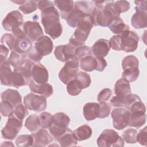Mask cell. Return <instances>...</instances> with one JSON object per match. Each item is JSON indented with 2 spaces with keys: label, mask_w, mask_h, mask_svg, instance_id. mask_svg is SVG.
<instances>
[{
  "label": "cell",
  "mask_w": 147,
  "mask_h": 147,
  "mask_svg": "<svg viewBox=\"0 0 147 147\" xmlns=\"http://www.w3.org/2000/svg\"><path fill=\"white\" fill-rule=\"evenodd\" d=\"M41 23L44 30L52 39L60 37L63 32L60 22V14L54 5L41 11Z\"/></svg>",
  "instance_id": "1"
},
{
  "label": "cell",
  "mask_w": 147,
  "mask_h": 147,
  "mask_svg": "<svg viewBox=\"0 0 147 147\" xmlns=\"http://www.w3.org/2000/svg\"><path fill=\"white\" fill-rule=\"evenodd\" d=\"M113 1H107L102 9L95 7L90 14L94 26H109L112 20L117 16H119L113 8Z\"/></svg>",
  "instance_id": "2"
},
{
  "label": "cell",
  "mask_w": 147,
  "mask_h": 147,
  "mask_svg": "<svg viewBox=\"0 0 147 147\" xmlns=\"http://www.w3.org/2000/svg\"><path fill=\"white\" fill-rule=\"evenodd\" d=\"M93 26L91 17L88 14L84 21L76 27L73 35L69 39V43L76 48L84 45Z\"/></svg>",
  "instance_id": "3"
},
{
  "label": "cell",
  "mask_w": 147,
  "mask_h": 147,
  "mask_svg": "<svg viewBox=\"0 0 147 147\" xmlns=\"http://www.w3.org/2000/svg\"><path fill=\"white\" fill-rule=\"evenodd\" d=\"M52 119L53 123L49 127V131L57 140L67 131L70 122V118L64 113L59 112L52 115Z\"/></svg>",
  "instance_id": "4"
},
{
  "label": "cell",
  "mask_w": 147,
  "mask_h": 147,
  "mask_svg": "<svg viewBox=\"0 0 147 147\" xmlns=\"http://www.w3.org/2000/svg\"><path fill=\"white\" fill-rule=\"evenodd\" d=\"M97 145L99 147H122L125 144L118 132L113 129H106L98 138Z\"/></svg>",
  "instance_id": "5"
},
{
  "label": "cell",
  "mask_w": 147,
  "mask_h": 147,
  "mask_svg": "<svg viewBox=\"0 0 147 147\" xmlns=\"http://www.w3.org/2000/svg\"><path fill=\"white\" fill-rule=\"evenodd\" d=\"M79 66V59L74 56L65 62V65L60 71L59 78L65 84H67L70 81L74 79L78 72Z\"/></svg>",
  "instance_id": "6"
},
{
  "label": "cell",
  "mask_w": 147,
  "mask_h": 147,
  "mask_svg": "<svg viewBox=\"0 0 147 147\" xmlns=\"http://www.w3.org/2000/svg\"><path fill=\"white\" fill-rule=\"evenodd\" d=\"M23 120L16 117L13 114L9 117L5 127L1 130L2 137L4 139L13 140L16 137L22 126Z\"/></svg>",
  "instance_id": "7"
},
{
  "label": "cell",
  "mask_w": 147,
  "mask_h": 147,
  "mask_svg": "<svg viewBox=\"0 0 147 147\" xmlns=\"http://www.w3.org/2000/svg\"><path fill=\"white\" fill-rule=\"evenodd\" d=\"M25 106L30 110L40 112L47 108V102L46 98L42 95H38L34 93H29L24 98Z\"/></svg>",
  "instance_id": "8"
},
{
  "label": "cell",
  "mask_w": 147,
  "mask_h": 147,
  "mask_svg": "<svg viewBox=\"0 0 147 147\" xmlns=\"http://www.w3.org/2000/svg\"><path fill=\"white\" fill-rule=\"evenodd\" d=\"M130 112L126 109L115 108L111 111L113 127L117 130H122L129 126Z\"/></svg>",
  "instance_id": "9"
},
{
  "label": "cell",
  "mask_w": 147,
  "mask_h": 147,
  "mask_svg": "<svg viewBox=\"0 0 147 147\" xmlns=\"http://www.w3.org/2000/svg\"><path fill=\"white\" fill-rule=\"evenodd\" d=\"M119 35L121 36L122 51H124L126 52H131L137 49L139 37L135 32L128 30Z\"/></svg>",
  "instance_id": "10"
},
{
  "label": "cell",
  "mask_w": 147,
  "mask_h": 147,
  "mask_svg": "<svg viewBox=\"0 0 147 147\" xmlns=\"http://www.w3.org/2000/svg\"><path fill=\"white\" fill-rule=\"evenodd\" d=\"M23 16L18 10L9 13L2 21V26L7 31H12L16 28L23 25Z\"/></svg>",
  "instance_id": "11"
},
{
  "label": "cell",
  "mask_w": 147,
  "mask_h": 147,
  "mask_svg": "<svg viewBox=\"0 0 147 147\" xmlns=\"http://www.w3.org/2000/svg\"><path fill=\"white\" fill-rule=\"evenodd\" d=\"M26 36L31 41H36L43 36L42 29L38 22L26 21L23 25Z\"/></svg>",
  "instance_id": "12"
},
{
  "label": "cell",
  "mask_w": 147,
  "mask_h": 147,
  "mask_svg": "<svg viewBox=\"0 0 147 147\" xmlns=\"http://www.w3.org/2000/svg\"><path fill=\"white\" fill-rule=\"evenodd\" d=\"M76 47L69 42L65 45H58L55 48L54 55L56 58L62 62H66L69 59L75 56Z\"/></svg>",
  "instance_id": "13"
},
{
  "label": "cell",
  "mask_w": 147,
  "mask_h": 147,
  "mask_svg": "<svg viewBox=\"0 0 147 147\" xmlns=\"http://www.w3.org/2000/svg\"><path fill=\"white\" fill-rule=\"evenodd\" d=\"M37 52L42 57L50 54L53 48L52 40L47 36H42L34 43V47Z\"/></svg>",
  "instance_id": "14"
},
{
  "label": "cell",
  "mask_w": 147,
  "mask_h": 147,
  "mask_svg": "<svg viewBox=\"0 0 147 147\" xmlns=\"http://www.w3.org/2000/svg\"><path fill=\"white\" fill-rule=\"evenodd\" d=\"M32 80L37 84H43L47 83L48 80V72L42 64H35L32 72Z\"/></svg>",
  "instance_id": "15"
},
{
  "label": "cell",
  "mask_w": 147,
  "mask_h": 147,
  "mask_svg": "<svg viewBox=\"0 0 147 147\" xmlns=\"http://www.w3.org/2000/svg\"><path fill=\"white\" fill-rule=\"evenodd\" d=\"M31 135L34 139L33 146H46L53 141L52 136L42 128Z\"/></svg>",
  "instance_id": "16"
},
{
  "label": "cell",
  "mask_w": 147,
  "mask_h": 147,
  "mask_svg": "<svg viewBox=\"0 0 147 147\" xmlns=\"http://www.w3.org/2000/svg\"><path fill=\"white\" fill-rule=\"evenodd\" d=\"M29 87L32 92L38 94L45 98H48L51 96L53 92V87L50 84L47 83L37 84L32 79L29 81Z\"/></svg>",
  "instance_id": "17"
},
{
  "label": "cell",
  "mask_w": 147,
  "mask_h": 147,
  "mask_svg": "<svg viewBox=\"0 0 147 147\" xmlns=\"http://www.w3.org/2000/svg\"><path fill=\"white\" fill-rule=\"evenodd\" d=\"M91 50L95 57L103 58L107 55L110 51L109 42L106 39H99L94 44Z\"/></svg>",
  "instance_id": "18"
},
{
  "label": "cell",
  "mask_w": 147,
  "mask_h": 147,
  "mask_svg": "<svg viewBox=\"0 0 147 147\" xmlns=\"http://www.w3.org/2000/svg\"><path fill=\"white\" fill-rule=\"evenodd\" d=\"M87 14L82 11L74 8L73 10L68 14L66 18L67 24L72 28H76L82 22Z\"/></svg>",
  "instance_id": "19"
},
{
  "label": "cell",
  "mask_w": 147,
  "mask_h": 147,
  "mask_svg": "<svg viewBox=\"0 0 147 147\" xmlns=\"http://www.w3.org/2000/svg\"><path fill=\"white\" fill-rule=\"evenodd\" d=\"M136 13L132 16L131 19V25L136 29H142L147 26L146 11L136 10Z\"/></svg>",
  "instance_id": "20"
},
{
  "label": "cell",
  "mask_w": 147,
  "mask_h": 147,
  "mask_svg": "<svg viewBox=\"0 0 147 147\" xmlns=\"http://www.w3.org/2000/svg\"><path fill=\"white\" fill-rule=\"evenodd\" d=\"M83 115L87 121H92L98 117L99 113V103L88 102L83 108Z\"/></svg>",
  "instance_id": "21"
},
{
  "label": "cell",
  "mask_w": 147,
  "mask_h": 147,
  "mask_svg": "<svg viewBox=\"0 0 147 147\" xmlns=\"http://www.w3.org/2000/svg\"><path fill=\"white\" fill-rule=\"evenodd\" d=\"M2 100H6L11 103L14 107L22 102V97L17 90L7 89L1 94Z\"/></svg>",
  "instance_id": "22"
},
{
  "label": "cell",
  "mask_w": 147,
  "mask_h": 147,
  "mask_svg": "<svg viewBox=\"0 0 147 147\" xmlns=\"http://www.w3.org/2000/svg\"><path fill=\"white\" fill-rule=\"evenodd\" d=\"M114 92L116 95L124 97L131 93L130 85L124 78L118 79L114 86Z\"/></svg>",
  "instance_id": "23"
},
{
  "label": "cell",
  "mask_w": 147,
  "mask_h": 147,
  "mask_svg": "<svg viewBox=\"0 0 147 147\" xmlns=\"http://www.w3.org/2000/svg\"><path fill=\"white\" fill-rule=\"evenodd\" d=\"M55 5L60 11L61 17L63 19L66 20L68 14L74 9V2L72 0L54 1Z\"/></svg>",
  "instance_id": "24"
},
{
  "label": "cell",
  "mask_w": 147,
  "mask_h": 147,
  "mask_svg": "<svg viewBox=\"0 0 147 147\" xmlns=\"http://www.w3.org/2000/svg\"><path fill=\"white\" fill-rule=\"evenodd\" d=\"M110 30L114 34L118 35L123 32L129 30V26L126 25L119 16L115 17L109 25Z\"/></svg>",
  "instance_id": "25"
},
{
  "label": "cell",
  "mask_w": 147,
  "mask_h": 147,
  "mask_svg": "<svg viewBox=\"0 0 147 147\" xmlns=\"http://www.w3.org/2000/svg\"><path fill=\"white\" fill-rule=\"evenodd\" d=\"M146 115L142 111H136L130 113L129 126L136 128H140L146 122Z\"/></svg>",
  "instance_id": "26"
},
{
  "label": "cell",
  "mask_w": 147,
  "mask_h": 147,
  "mask_svg": "<svg viewBox=\"0 0 147 147\" xmlns=\"http://www.w3.org/2000/svg\"><path fill=\"white\" fill-rule=\"evenodd\" d=\"M56 141H58L63 147L76 146L78 144V141L74 135V131L69 128H68L65 133H64Z\"/></svg>",
  "instance_id": "27"
},
{
  "label": "cell",
  "mask_w": 147,
  "mask_h": 147,
  "mask_svg": "<svg viewBox=\"0 0 147 147\" xmlns=\"http://www.w3.org/2000/svg\"><path fill=\"white\" fill-rule=\"evenodd\" d=\"M32 47V41L27 37H25L21 39H16L13 51L22 55L28 53Z\"/></svg>",
  "instance_id": "28"
},
{
  "label": "cell",
  "mask_w": 147,
  "mask_h": 147,
  "mask_svg": "<svg viewBox=\"0 0 147 147\" xmlns=\"http://www.w3.org/2000/svg\"><path fill=\"white\" fill-rule=\"evenodd\" d=\"M80 66L81 69L86 72H92L96 70L97 59L92 55L85 56L80 60Z\"/></svg>",
  "instance_id": "29"
},
{
  "label": "cell",
  "mask_w": 147,
  "mask_h": 147,
  "mask_svg": "<svg viewBox=\"0 0 147 147\" xmlns=\"http://www.w3.org/2000/svg\"><path fill=\"white\" fill-rule=\"evenodd\" d=\"M12 71L7 61L0 63V79L2 85L9 86Z\"/></svg>",
  "instance_id": "30"
},
{
  "label": "cell",
  "mask_w": 147,
  "mask_h": 147,
  "mask_svg": "<svg viewBox=\"0 0 147 147\" xmlns=\"http://www.w3.org/2000/svg\"><path fill=\"white\" fill-rule=\"evenodd\" d=\"M92 129L87 125H82L74 131V135L78 141H82L88 139L92 136Z\"/></svg>",
  "instance_id": "31"
},
{
  "label": "cell",
  "mask_w": 147,
  "mask_h": 147,
  "mask_svg": "<svg viewBox=\"0 0 147 147\" xmlns=\"http://www.w3.org/2000/svg\"><path fill=\"white\" fill-rule=\"evenodd\" d=\"M29 81L20 72L14 70L12 72L9 86L19 88L29 84Z\"/></svg>",
  "instance_id": "32"
},
{
  "label": "cell",
  "mask_w": 147,
  "mask_h": 147,
  "mask_svg": "<svg viewBox=\"0 0 147 147\" xmlns=\"http://www.w3.org/2000/svg\"><path fill=\"white\" fill-rule=\"evenodd\" d=\"M25 126L31 132L37 131L40 126L39 116L35 114L30 115L25 122Z\"/></svg>",
  "instance_id": "33"
},
{
  "label": "cell",
  "mask_w": 147,
  "mask_h": 147,
  "mask_svg": "<svg viewBox=\"0 0 147 147\" xmlns=\"http://www.w3.org/2000/svg\"><path fill=\"white\" fill-rule=\"evenodd\" d=\"M74 8L78 9L85 14H90L95 8L92 1H79L74 3Z\"/></svg>",
  "instance_id": "34"
},
{
  "label": "cell",
  "mask_w": 147,
  "mask_h": 147,
  "mask_svg": "<svg viewBox=\"0 0 147 147\" xmlns=\"http://www.w3.org/2000/svg\"><path fill=\"white\" fill-rule=\"evenodd\" d=\"M16 146L18 147L33 146L34 139L31 134L20 135L16 140Z\"/></svg>",
  "instance_id": "35"
},
{
  "label": "cell",
  "mask_w": 147,
  "mask_h": 147,
  "mask_svg": "<svg viewBox=\"0 0 147 147\" xmlns=\"http://www.w3.org/2000/svg\"><path fill=\"white\" fill-rule=\"evenodd\" d=\"M82 89L83 88L80 82L75 78L70 81L67 84V92L72 96H76L79 95L82 91Z\"/></svg>",
  "instance_id": "36"
},
{
  "label": "cell",
  "mask_w": 147,
  "mask_h": 147,
  "mask_svg": "<svg viewBox=\"0 0 147 147\" xmlns=\"http://www.w3.org/2000/svg\"><path fill=\"white\" fill-rule=\"evenodd\" d=\"M140 75L138 68H130L123 70L122 76L129 82H133L137 80Z\"/></svg>",
  "instance_id": "37"
},
{
  "label": "cell",
  "mask_w": 147,
  "mask_h": 147,
  "mask_svg": "<svg viewBox=\"0 0 147 147\" xmlns=\"http://www.w3.org/2000/svg\"><path fill=\"white\" fill-rule=\"evenodd\" d=\"M139 62L138 59L133 55H129L124 57L122 61L123 69L130 68H138Z\"/></svg>",
  "instance_id": "38"
},
{
  "label": "cell",
  "mask_w": 147,
  "mask_h": 147,
  "mask_svg": "<svg viewBox=\"0 0 147 147\" xmlns=\"http://www.w3.org/2000/svg\"><path fill=\"white\" fill-rule=\"evenodd\" d=\"M137 131L133 128H129L125 130L122 133V137L124 141L128 144H135L137 142Z\"/></svg>",
  "instance_id": "39"
},
{
  "label": "cell",
  "mask_w": 147,
  "mask_h": 147,
  "mask_svg": "<svg viewBox=\"0 0 147 147\" xmlns=\"http://www.w3.org/2000/svg\"><path fill=\"white\" fill-rule=\"evenodd\" d=\"M38 5L36 1H26L19 6V9L25 14H28L36 10Z\"/></svg>",
  "instance_id": "40"
},
{
  "label": "cell",
  "mask_w": 147,
  "mask_h": 147,
  "mask_svg": "<svg viewBox=\"0 0 147 147\" xmlns=\"http://www.w3.org/2000/svg\"><path fill=\"white\" fill-rule=\"evenodd\" d=\"M16 38L10 33H5L2 35L1 39V45H3L9 49L10 51L14 50V47Z\"/></svg>",
  "instance_id": "41"
},
{
  "label": "cell",
  "mask_w": 147,
  "mask_h": 147,
  "mask_svg": "<svg viewBox=\"0 0 147 147\" xmlns=\"http://www.w3.org/2000/svg\"><path fill=\"white\" fill-rule=\"evenodd\" d=\"M40 127L42 129L49 128L53 123L52 115L48 112H42L39 115Z\"/></svg>",
  "instance_id": "42"
},
{
  "label": "cell",
  "mask_w": 147,
  "mask_h": 147,
  "mask_svg": "<svg viewBox=\"0 0 147 147\" xmlns=\"http://www.w3.org/2000/svg\"><path fill=\"white\" fill-rule=\"evenodd\" d=\"M75 79H76L80 82L83 89L88 87L91 82L90 75L83 71L78 72Z\"/></svg>",
  "instance_id": "43"
},
{
  "label": "cell",
  "mask_w": 147,
  "mask_h": 147,
  "mask_svg": "<svg viewBox=\"0 0 147 147\" xmlns=\"http://www.w3.org/2000/svg\"><path fill=\"white\" fill-rule=\"evenodd\" d=\"M14 106L10 102L2 100L0 104L1 114L3 117H10L14 113Z\"/></svg>",
  "instance_id": "44"
},
{
  "label": "cell",
  "mask_w": 147,
  "mask_h": 147,
  "mask_svg": "<svg viewBox=\"0 0 147 147\" xmlns=\"http://www.w3.org/2000/svg\"><path fill=\"white\" fill-rule=\"evenodd\" d=\"M113 8L116 13L120 16V14L127 11L130 7V3L127 1H118L113 3Z\"/></svg>",
  "instance_id": "45"
},
{
  "label": "cell",
  "mask_w": 147,
  "mask_h": 147,
  "mask_svg": "<svg viewBox=\"0 0 147 147\" xmlns=\"http://www.w3.org/2000/svg\"><path fill=\"white\" fill-rule=\"evenodd\" d=\"M22 59V55L19 54L14 51H12L7 61L10 65L15 68L20 64Z\"/></svg>",
  "instance_id": "46"
},
{
  "label": "cell",
  "mask_w": 147,
  "mask_h": 147,
  "mask_svg": "<svg viewBox=\"0 0 147 147\" xmlns=\"http://www.w3.org/2000/svg\"><path fill=\"white\" fill-rule=\"evenodd\" d=\"M75 55L79 60H80L85 56L92 55V52L89 47L84 45L76 48Z\"/></svg>",
  "instance_id": "47"
},
{
  "label": "cell",
  "mask_w": 147,
  "mask_h": 147,
  "mask_svg": "<svg viewBox=\"0 0 147 147\" xmlns=\"http://www.w3.org/2000/svg\"><path fill=\"white\" fill-rule=\"evenodd\" d=\"M28 110V109L25 106V105L24 106L21 103L14 107V113L13 114L18 118L23 120L24 118L29 114V111Z\"/></svg>",
  "instance_id": "48"
},
{
  "label": "cell",
  "mask_w": 147,
  "mask_h": 147,
  "mask_svg": "<svg viewBox=\"0 0 147 147\" xmlns=\"http://www.w3.org/2000/svg\"><path fill=\"white\" fill-rule=\"evenodd\" d=\"M111 105L109 103L99 102V113L98 118H104L109 117L111 111Z\"/></svg>",
  "instance_id": "49"
},
{
  "label": "cell",
  "mask_w": 147,
  "mask_h": 147,
  "mask_svg": "<svg viewBox=\"0 0 147 147\" xmlns=\"http://www.w3.org/2000/svg\"><path fill=\"white\" fill-rule=\"evenodd\" d=\"M141 100V99L138 95L130 93L125 96L124 101H123V107H125L126 109L129 110L131 106L134 102L138 100Z\"/></svg>",
  "instance_id": "50"
},
{
  "label": "cell",
  "mask_w": 147,
  "mask_h": 147,
  "mask_svg": "<svg viewBox=\"0 0 147 147\" xmlns=\"http://www.w3.org/2000/svg\"><path fill=\"white\" fill-rule=\"evenodd\" d=\"M25 56L26 59L30 60L33 63L39 62L42 58V56L37 52L34 47H32L28 53L25 54Z\"/></svg>",
  "instance_id": "51"
},
{
  "label": "cell",
  "mask_w": 147,
  "mask_h": 147,
  "mask_svg": "<svg viewBox=\"0 0 147 147\" xmlns=\"http://www.w3.org/2000/svg\"><path fill=\"white\" fill-rule=\"evenodd\" d=\"M109 46L113 50L115 51H122L121 46V36L120 35L113 36L110 39Z\"/></svg>",
  "instance_id": "52"
},
{
  "label": "cell",
  "mask_w": 147,
  "mask_h": 147,
  "mask_svg": "<svg viewBox=\"0 0 147 147\" xmlns=\"http://www.w3.org/2000/svg\"><path fill=\"white\" fill-rule=\"evenodd\" d=\"M112 91L110 88H106L100 91L98 95L97 100L99 102H103L107 101L111 96Z\"/></svg>",
  "instance_id": "53"
},
{
  "label": "cell",
  "mask_w": 147,
  "mask_h": 147,
  "mask_svg": "<svg viewBox=\"0 0 147 147\" xmlns=\"http://www.w3.org/2000/svg\"><path fill=\"white\" fill-rule=\"evenodd\" d=\"M137 142H138L141 145L146 146L147 145V130L146 126L140 130L137 135Z\"/></svg>",
  "instance_id": "54"
},
{
  "label": "cell",
  "mask_w": 147,
  "mask_h": 147,
  "mask_svg": "<svg viewBox=\"0 0 147 147\" xmlns=\"http://www.w3.org/2000/svg\"><path fill=\"white\" fill-rule=\"evenodd\" d=\"M130 113L136 112V111H142L145 113L146 112V107L144 103L141 100L137 101L134 102L129 109Z\"/></svg>",
  "instance_id": "55"
},
{
  "label": "cell",
  "mask_w": 147,
  "mask_h": 147,
  "mask_svg": "<svg viewBox=\"0 0 147 147\" xmlns=\"http://www.w3.org/2000/svg\"><path fill=\"white\" fill-rule=\"evenodd\" d=\"M11 32L13 33V36L16 38V39H21L26 37L24 30L23 25L14 28L12 30Z\"/></svg>",
  "instance_id": "56"
},
{
  "label": "cell",
  "mask_w": 147,
  "mask_h": 147,
  "mask_svg": "<svg viewBox=\"0 0 147 147\" xmlns=\"http://www.w3.org/2000/svg\"><path fill=\"white\" fill-rule=\"evenodd\" d=\"M124 98L125 96L122 97V96L115 95L111 99L110 103L111 105L114 107H123Z\"/></svg>",
  "instance_id": "57"
},
{
  "label": "cell",
  "mask_w": 147,
  "mask_h": 147,
  "mask_svg": "<svg viewBox=\"0 0 147 147\" xmlns=\"http://www.w3.org/2000/svg\"><path fill=\"white\" fill-rule=\"evenodd\" d=\"M9 49L6 47L1 45V50H0V61L1 63L6 61L7 55L9 53Z\"/></svg>",
  "instance_id": "58"
},
{
  "label": "cell",
  "mask_w": 147,
  "mask_h": 147,
  "mask_svg": "<svg viewBox=\"0 0 147 147\" xmlns=\"http://www.w3.org/2000/svg\"><path fill=\"white\" fill-rule=\"evenodd\" d=\"M97 59V68L96 71L102 72L107 66V62L103 57H96Z\"/></svg>",
  "instance_id": "59"
},
{
  "label": "cell",
  "mask_w": 147,
  "mask_h": 147,
  "mask_svg": "<svg viewBox=\"0 0 147 147\" xmlns=\"http://www.w3.org/2000/svg\"><path fill=\"white\" fill-rule=\"evenodd\" d=\"M37 5H38V7L41 11L51 6L54 5L52 2L49 1H40L38 2Z\"/></svg>",
  "instance_id": "60"
},
{
  "label": "cell",
  "mask_w": 147,
  "mask_h": 147,
  "mask_svg": "<svg viewBox=\"0 0 147 147\" xmlns=\"http://www.w3.org/2000/svg\"><path fill=\"white\" fill-rule=\"evenodd\" d=\"M135 10H140L146 11V1H135Z\"/></svg>",
  "instance_id": "61"
},
{
  "label": "cell",
  "mask_w": 147,
  "mask_h": 147,
  "mask_svg": "<svg viewBox=\"0 0 147 147\" xmlns=\"http://www.w3.org/2000/svg\"><path fill=\"white\" fill-rule=\"evenodd\" d=\"M26 1H12L14 3H18V4H20V5H22Z\"/></svg>",
  "instance_id": "62"
}]
</instances>
